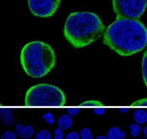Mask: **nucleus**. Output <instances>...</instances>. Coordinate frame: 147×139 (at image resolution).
<instances>
[{"mask_svg":"<svg viewBox=\"0 0 147 139\" xmlns=\"http://www.w3.org/2000/svg\"><path fill=\"white\" fill-rule=\"evenodd\" d=\"M81 139H93L94 135L92 134V130L88 128H84L80 132Z\"/></svg>","mask_w":147,"mask_h":139,"instance_id":"15","label":"nucleus"},{"mask_svg":"<svg viewBox=\"0 0 147 139\" xmlns=\"http://www.w3.org/2000/svg\"><path fill=\"white\" fill-rule=\"evenodd\" d=\"M0 115L4 124L6 126H11L14 123L15 118L12 115V111L10 109L1 108Z\"/></svg>","mask_w":147,"mask_h":139,"instance_id":"8","label":"nucleus"},{"mask_svg":"<svg viewBox=\"0 0 147 139\" xmlns=\"http://www.w3.org/2000/svg\"><path fill=\"white\" fill-rule=\"evenodd\" d=\"M42 118L50 125H52L55 123V120L54 115L51 112H47L43 115Z\"/></svg>","mask_w":147,"mask_h":139,"instance_id":"18","label":"nucleus"},{"mask_svg":"<svg viewBox=\"0 0 147 139\" xmlns=\"http://www.w3.org/2000/svg\"><path fill=\"white\" fill-rule=\"evenodd\" d=\"M35 139H52V135L49 130H42L36 134Z\"/></svg>","mask_w":147,"mask_h":139,"instance_id":"13","label":"nucleus"},{"mask_svg":"<svg viewBox=\"0 0 147 139\" xmlns=\"http://www.w3.org/2000/svg\"><path fill=\"white\" fill-rule=\"evenodd\" d=\"M57 124L59 128L62 129H69L71 128L73 124V119L72 116L68 114H63L58 118Z\"/></svg>","mask_w":147,"mask_h":139,"instance_id":"9","label":"nucleus"},{"mask_svg":"<svg viewBox=\"0 0 147 139\" xmlns=\"http://www.w3.org/2000/svg\"><path fill=\"white\" fill-rule=\"evenodd\" d=\"M64 139H81L80 134L76 131H70L66 135Z\"/></svg>","mask_w":147,"mask_h":139,"instance_id":"21","label":"nucleus"},{"mask_svg":"<svg viewBox=\"0 0 147 139\" xmlns=\"http://www.w3.org/2000/svg\"><path fill=\"white\" fill-rule=\"evenodd\" d=\"M66 96L60 88L53 85L40 84L26 92L25 104L27 106H63Z\"/></svg>","mask_w":147,"mask_h":139,"instance_id":"4","label":"nucleus"},{"mask_svg":"<svg viewBox=\"0 0 147 139\" xmlns=\"http://www.w3.org/2000/svg\"><path fill=\"white\" fill-rule=\"evenodd\" d=\"M131 106H147V98L137 100L131 104Z\"/></svg>","mask_w":147,"mask_h":139,"instance_id":"20","label":"nucleus"},{"mask_svg":"<svg viewBox=\"0 0 147 139\" xmlns=\"http://www.w3.org/2000/svg\"><path fill=\"white\" fill-rule=\"evenodd\" d=\"M126 134L123 131H122L117 127L111 128L107 133L108 139H124Z\"/></svg>","mask_w":147,"mask_h":139,"instance_id":"10","label":"nucleus"},{"mask_svg":"<svg viewBox=\"0 0 147 139\" xmlns=\"http://www.w3.org/2000/svg\"><path fill=\"white\" fill-rule=\"evenodd\" d=\"M1 139H17V134L12 130H6L2 134Z\"/></svg>","mask_w":147,"mask_h":139,"instance_id":"17","label":"nucleus"},{"mask_svg":"<svg viewBox=\"0 0 147 139\" xmlns=\"http://www.w3.org/2000/svg\"><path fill=\"white\" fill-rule=\"evenodd\" d=\"M135 122L138 124H143L147 122V112L143 109L137 110L133 114Z\"/></svg>","mask_w":147,"mask_h":139,"instance_id":"11","label":"nucleus"},{"mask_svg":"<svg viewBox=\"0 0 147 139\" xmlns=\"http://www.w3.org/2000/svg\"><path fill=\"white\" fill-rule=\"evenodd\" d=\"M142 72L144 81L147 87V48L144 53L142 61Z\"/></svg>","mask_w":147,"mask_h":139,"instance_id":"12","label":"nucleus"},{"mask_svg":"<svg viewBox=\"0 0 147 139\" xmlns=\"http://www.w3.org/2000/svg\"><path fill=\"white\" fill-rule=\"evenodd\" d=\"M105 27L100 18L90 12H76L69 14L63 30L68 42L80 48L95 42L104 35Z\"/></svg>","mask_w":147,"mask_h":139,"instance_id":"2","label":"nucleus"},{"mask_svg":"<svg viewBox=\"0 0 147 139\" xmlns=\"http://www.w3.org/2000/svg\"><path fill=\"white\" fill-rule=\"evenodd\" d=\"M131 134L133 137H136L139 135L142 131V127L138 124H131L130 125Z\"/></svg>","mask_w":147,"mask_h":139,"instance_id":"14","label":"nucleus"},{"mask_svg":"<svg viewBox=\"0 0 147 139\" xmlns=\"http://www.w3.org/2000/svg\"><path fill=\"white\" fill-rule=\"evenodd\" d=\"M113 7L118 19H139L146 10L147 0H112Z\"/></svg>","mask_w":147,"mask_h":139,"instance_id":"5","label":"nucleus"},{"mask_svg":"<svg viewBox=\"0 0 147 139\" xmlns=\"http://www.w3.org/2000/svg\"><path fill=\"white\" fill-rule=\"evenodd\" d=\"M20 62L23 69L29 76L41 78L54 68L55 54L48 44L33 41L23 47L20 54Z\"/></svg>","mask_w":147,"mask_h":139,"instance_id":"3","label":"nucleus"},{"mask_svg":"<svg viewBox=\"0 0 147 139\" xmlns=\"http://www.w3.org/2000/svg\"><path fill=\"white\" fill-rule=\"evenodd\" d=\"M67 111L70 115H76L80 112V109L79 108H69L67 109Z\"/></svg>","mask_w":147,"mask_h":139,"instance_id":"22","label":"nucleus"},{"mask_svg":"<svg viewBox=\"0 0 147 139\" xmlns=\"http://www.w3.org/2000/svg\"><path fill=\"white\" fill-rule=\"evenodd\" d=\"M119 110L122 113H125V112H127L128 111L129 109L127 108H121L119 109Z\"/></svg>","mask_w":147,"mask_h":139,"instance_id":"24","label":"nucleus"},{"mask_svg":"<svg viewBox=\"0 0 147 139\" xmlns=\"http://www.w3.org/2000/svg\"><path fill=\"white\" fill-rule=\"evenodd\" d=\"M54 139H63L64 138V134L63 130L59 127L54 130Z\"/></svg>","mask_w":147,"mask_h":139,"instance_id":"19","label":"nucleus"},{"mask_svg":"<svg viewBox=\"0 0 147 139\" xmlns=\"http://www.w3.org/2000/svg\"><path fill=\"white\" fill-rule=\"evenodd\" d=\"M106 109L104 108H95L94 109V112L97 115H103L105 112Z\"/></svg>","mask_w":147,"mask_h":139,"instance_id":"23","label":"nucleus"},{"mask_svg":"<svg viewBox=\"0 0 147 139\" xmlns=\"http://www.w3.org/2000/svg\"><path fill=\"white\" fill-rule=\"evenodd\" d=\"M95 139H108L107 137L104 135L98 136H97Z\"/></svg>","mask_w":147,"mask_h":139,"instance_id":"25","label":"nucleus"},{"mask_svg":"<svg viewBox=\"0 0 147 139\" xmlns=\"http://www.w3.org/2000/svg\"><path fill=\"white\" fill-rule=\"evenodd\" d=\"M143 133L145 135V137L147 139V126H146L145 128H144Z\"/></svg>","mask_w":147,"mask_h":139,"instance_id":"26","label":"nucleus"},{"mask_svg":"<svg viewBox=\"0 0 147 139\" xmlns=\"http://www.w3.org/2000/svg\"><path fill=\"white\" fill-rule=\"evenodd\" d=\"M15 133L19 137L22 139H29L34 136L35 130L31 125H24L21 123L18 124L15 127Z\"/></svg>","mask_w":147,"mask_h":139,"instance_id":"7","label":"nucleus"},{"mask_svg":"<svg viewBox=\"0 0 147 139\" xmlns=\"http://www.w3.org/2000/svg\"><path fill=\"white\" fill-rule=\"evenodd\" d=\"M82 106H96V107H102L104 105L101 102L98 100H90L85 101L81 103Z\"/></svg>","mask_w":147,"mask_h":139,"instance_id":"16","label":"nucleus"},{"mask_svg":"<svg viewBox=\"0 0 147 139\" xmlns=\"http://www.w3.org/2000/svg\"><path fill=\"white\" fill-rule=\"evenodd\" d=\"M103 43L121 56H130L147 46V28L138 19H116L104 32Z\"/></svg>","mask_w":147,"mask_h":139,"instance_id":"1","label":"nucleus"},{"mask_svg":"<svg viewBox=\"0 0 147 139\" xmlns=\"http://www.w3.org/2000/svg\"><path fill=\"white\" fill-rule=\"evenodd\" d=\"M61 2V0H28L31 12L34 16L42 18L53 16Z\"/></svg>","mask_w":147,"mask_h":139,"instance_id":"6","label":"nucleus"}]
</instances>
